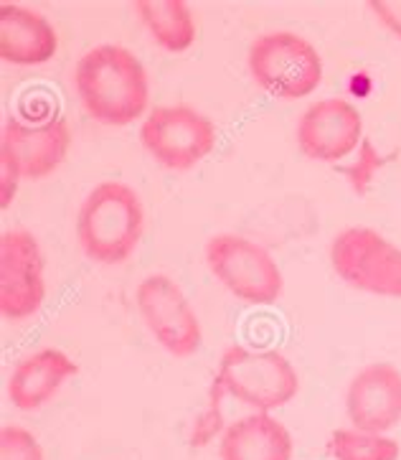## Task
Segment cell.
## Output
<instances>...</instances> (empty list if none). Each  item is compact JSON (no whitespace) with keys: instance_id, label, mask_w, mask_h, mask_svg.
<instances>
[{"instance_id":"1","label":"cell","mask_w":401,"mask_h":460,"mask_svg":"<svg viewBox=\"0 0 401 460\" xmlns=\"http://www.w3.org/2000/svg\"><path fill=\"white\" fill-rule=\"evenodd\" d=\"M74 84L84 110L104 125H130L148 107V72L125 46L90 49L76 64Z\"/></svg>"},{"instance_id":"2","label":"cell","mask_w":401,"mask_h":460,"mask_svg":"<svg viewBox=\"0 0 401 460\" xmlns=\"http://www.w3.org/2000/svg\"><path fill=\"white\" fill-rule=\"evenodd\" d=\"M145 211L140 196L118 181L94 186L76 217V234L82 250L94 262L119 265L135 252L143 237Z\"/></svg>"},{"instance_id":"3","label":"cell","mask_w":401,"mask_h":460,"mask_svg":"<svg viewBox=\"0 0 401 460\" xmlns=\"http://www.w3.org/2000/svg\"><path fill=\"white\" fill-rule=\"evenodd\" d=\"M214 386L254 412H272L298 397L300 376L280 351H252L231 346L223 351Z\"/></svg>"},{"instance_id":"4","label":"cell","mask_w":401,"mask_h":460,"mask_svg":"<svg viewBox=\"0 0 401 460\" xmlns=\"http://www.w3.org/2000/svg\"><path fill=\"white\" fill-rule=\"evenodd\" d=\"M249 72L272 97L300 100L320 87L323 59L298 33L269 31L249 46Z\"/></svg>"},{"instance_id":"5","label":"cell","mask_w":401,"mask_h":460,"mask_svg":"<svg viewBox=\"0 0 401 460\" xmlns=\"http://www.w3.org/2000/svg\"><path fill=\"white\" fill-rule=\"evenodd\" d=\"M330 265L351 288L401 297V250L371 226H348L330 244Z\"/></svg>"},{"instance_id":"6","label":"cell","mask_w":401,"mask_h":460,"mask_svg":"<svg viewBox=\"0 0 401 460\" xmlns=\"http://www.w3.org/2000/svg\"><path fill=\"white\" fill-rule=\"evenodd\" d=\"M206 262L229 293L252 305H272L283 296V272L275 257L241 234L208 239Z\"/></svg>"},{"instance_id":"7","label":"cell","mask_w":401,"mask_h":460,"mask_svg":"<svg viewBox=\"0 0 401 460\" xmlns=\"http://www.w3.org/2000/svg\"><path fill=\"white\" fill-rule=\"evenodd\" d=\"M140 140L161 165L170 171H188L211 155L216 146V128L194 107H155L140 128Z\"/></svg>"},{"instance_id":"8","label":"cell","mask_w":401,"mask_h":460,"mask_svg":"<svg viewBox=\"0 0 401 460\" xmlns=\"http://www.w3.org/2000/svg\"><path fill=\"white\" fill-rule=\"evenodd\" d=\"M135 300L145 326L168 354L188 358L201 349V323L196 311L168 275L158 272L145 278L137 285Z\"/></svg>"},{"instance_id":"9","label":"cell","mask_w":401,"mask_h":460,"mask_svg":"<svg viewBox=\"0 0 401 460\" xmlns=\"http://www.w3.org/2000/svg\"><path fill=\"white\" fill-rule=\"evenodd\" d=\"M44 252L26 229L0 237V313L8 321H26L44 305Z\"/></svg>"},{"instance_id":"10","label":"cell","mask_w":401,"mask_h":460,"mask_svg":"<svg viewBox=\"0 0 401 460\" xmlns=\"http://www.w3.org/2000/svg\"><path fill=\"white\" fill-rule=\"evenodd\" d=\"M363 143V118L345 100H320L310 104L298 122L302 155L323 164H338Z\"/></svg>"},{"instance_id":"11","label":"cell","mask_w":401,"mask_h":460,"mask_svg":"<svg viewBox=\"0 0 401 460\" xmlns=\"http://www.w3.org/2000/svg\"><path fill=\"white\" fill-rule=\"evenodd\" d=\"M69 146L72 135L61 118H48L36 125L8 118L3 125L0 155L13 161L21 179L41 181L64 164Z\"/></svg>"},{"instance_id":"12","label":"cell","mask_w":401,"mask_h":460,"mask_svg":"<svg viewBox=\"0 0 401 460\" xmlns=\"http://www.w3.org/2000/svg\"><path fill=\"white\" fill-rule=\"evenodd\" d=\"M345 412L356 430L387 435L401 420V371L391 364H371L351 379Z\"/></svg>"},{"instance_id":"13","label":"cell","mask_w":401,"mask_h":460,"mask_svg":"<svg viewBox=\"0 0 401 460\" xmlns=\"http://www.w3.org/2000/svg\"><path fill=\"white\" fill-rule=\"evenodd\" d=\"M59 36L44 15L18 3H0V57L18 66H36L57 57Z\"/></svg>"},{"instance_id":"14","label":"cell","mask_w":401,"mask_h":460,"mask_svg":"<svg viewBox=\"0 0 401 460\" xmlns=\"http://www.w3.org/2000/svg\"><path fill=\"white\" fill-rule=\"evenodd\" d=\"M79 367L61 349H41L33 357H26L11 374L8 397L18 410L31 412L54 400V394L74 376Z\"/></svg>"},{"instance_id":"15","label":"cell","mask_w":401,"mask_h":460,"mask_svg":"<svg viewBox=\"0 0 401 460\" xmlns=\"http://www.w3.org/2000/svg\"><path fill=\"white\" fill-rule=\"evenodd\" d=\"M222 460H292V435L269 412L231 422L219 440Z\"/></svg>"},{"instance_id":"16","label":"cell","mask_w":401,"mask_h":460,"mask_svg":"<svg viewBox=\"0 0 401 460\" xmlns=\"http://www.w3.org/2000/svg\"><path fill=\"white\" fill-rule=\"evenodd\" d=\"M135 11L165 51L180 54L194 46L196 21L183 0H137Z\"/></svg>"},{"instance_id":"17","label":"cell","mask_w":401,"mask_h":460,"mask_svg":"<svg viewBox=\"0 0 401 460\" xmlns=\"http://www.w3.org/2000/svg\"><path fill=\"white\" fill-rule=\"evenodd\" d=\"M327 453L333 460H399L401 447L388 435L341 428L330 435Z\"/></svg>"},{"instance_id":"18","label":"cell","mask_w":401,"mask_h":460,"mask_svg":"<svg viewBox=\"0 0 401 460\" xmlns=\"http://www.w3.org/2000/svg\"><path fill=\"white\" fill-rule=\"evenodd\" d=\"M0 460H44V450L33 432L8 425L0 430Z\"/></svg>"},{"instance_id":"19","label":"cell","mask_w":401,"mask_h":460,"mask_svg":"<svg viewBox=\"0 0 401 460\" xmlns=\"http://www.w3.org/2000/svg\"><path fill=\"white\" fill-rule=\"evenodd\" d=\"M381 164H384V161L376 158L371 140H363V143H361V158H358V164L351 165V168H343V173L351 179V183H353V189H356L358 193H366V186H369V181H371L373 176V168Z\"/></svg>"},{"instance_id":"20","label":"cell","mask_w":401,"mask_h":460,"mask_svg":"<svg viewBox=\"0 0 401 460\" xmlns=\"http://www.w3.org/2000/svg\"><path fill=\"white\" fill-rule=\"evenodd\" d=\"M369 8L373 15L384 23V29L391 31L397 39H401V0H371Z\"/></svg>"},{"instance_id":"21","label":"cell","mask_w":401,"mask_h":460,"mask_svg":"<svg viewBox=\"0 0 401 460\" xmlns=\"http://www.w3.org/2000/svg\"><path fill=\"white\" fill-rule=\"evenodd\" d=\"M18 181H21V173H18L13 161H8L5 155H0V207L3 208L11 207V201L15 199Z\"/></svg>"}]
</instances>
